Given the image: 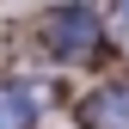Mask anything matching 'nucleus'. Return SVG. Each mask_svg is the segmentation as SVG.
Listing matches in <instances>:
<instances>
[{
  "label": "nucleus",
  "instance_id": "7ed1b4c3",
  "mask_svg": "<svg viewBox=\"0 0 129 129\" xmlns=\"http://www.w3.org/2000/svg\"><path fill=\"white\" fill-rule=\"evenodd\" d=\"M37 123V99L19 80H0V129H31Z\"/></svg>",
  "mask_w": 129,
  "mask_h": 129
},
{
  "label": "nucleus",
  "instance_id": "20e7f679",
  "mask_svg": "<svg viewBox=\"0 0 129 129\" xmlns=\"http://www.w3.org/2000/svg\"><path fill=\"white\" fill-rule=\"evenodd\" d=\"M117 19H123V25H129V0H123V6H117Z\"/></svg>",
  "mask_w": 129,
  "mask_h": 129
},
{
  "label": "nucleus",
  "instance_id": "f03ea898",
  "mask_svg": "<svg viewBox=\"0 0 129 129\" xmlns=\"http://www.w3.org/2000/svg\"><path fill=\"white\" fill-rule=\"evenodd\" d=\"M80 123H86V129H129V80L92 92V99L80 105Z\"/></svg>",
  "mask_w": 129,
  "mask_h": 129
},
{
  "label": "nucleus",
  "instance_id": "f257e3e1",
  "mask_svg": "<svg viewBox=\"0 0 129 129\" xmlns=\"http://www.w3.org/2000/svg\"><path fill=\"white\" fill-rule=\"evenodd\" d=\"M43 37H49L55 55H92L99 49V19H92V6H61L43 19Z\"/></svg>",
  "mask_w": 129,
  "mask_h": 129
}]
</instances>
